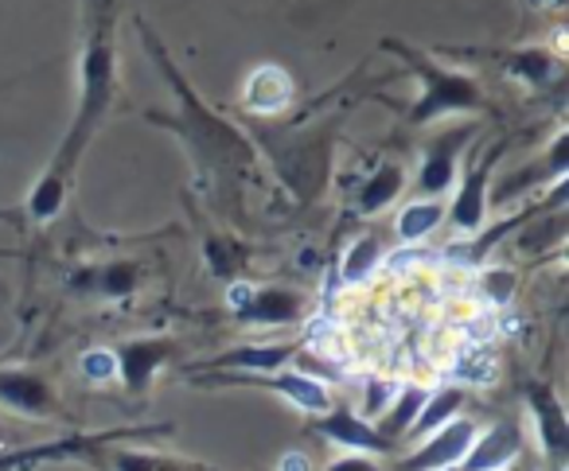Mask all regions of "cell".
<instances>
[{
	"label": "cell",
	"instance_id": "1",
	"mask_svg": "<svg viewBox=\"0 0 569 471\" xmlns=\"http://www.w3.org/2000/svg\"><path fill=\"white\" fill-rule=\"evenodd\" d=\"M293 98V79L281 71V67L266 63L246 79V90H242V102L246 110L253 113H281Z\"/></svg>",
	"mask_w": 569,
	"mask_h": 471
},
{
	"label": "cell",
	"instance_id": "2",
	"mask_svg": "<svg viewBox=\"0 0 569 471\" xmlns=\"http://www.w3.org/2000/svg\"><path fill=\"white\" fill-rule=\"evenodd\" d=\"M449 374L465 378V382H491L496 378V354L488 343H465L452 359Z\"/></svg>",
	"mask_w": 569,
	"mask_h": 471
},
{
	"label": "cell",
	"instance_id": "3",
	"mask_svg": "<svg viewBox=\"0 0 569 471\" xmlns=\"http://www.w3.org/2000/svg\"><path fill=\"white\" fill-rule=\"evenodd\" d=\"M441 222V207L437 203H418V207H406L402 211V219H398V234L402 238H426L429 230Z\"/></svg>",
	"mask_w": 569,
	"mask_h": 471
},
{
	"label": "cell",
	"instance_id": "4",
	"mask_svg": "<svg viewBox=\"0 0 569 471\" xmlns=\"http://www.w3.org/2000/svg\"><path fill=\"white\" fill-rule=\"evenodd\" d=\"M468 444H472V424L452 421L449 432H445V437L426 452V460L429 463H433V460H457V455H468Z\"/></svg>",
	"mask_w": 569,
	"mask_h": 471
},
{
	"label": "cell",
	"instance_id": "5",
	"mask_svg": "<svg viewBox=\"0 0 569 471\" xmlns=\"http://www.w3.org/2000/svg\"><path fill=\"white\" fill-rule=\"evenodd\" d=\"M284 393H289V398H293L301 409H309V413H320V409H328L325 385L309 382V378H289V382H284Z\"/></svg>",
	"mask_w": 569,
	"mask_h": 471
},
{
	"label": "cell",
	"instance_id": "6",
	"mask_svg": "<svg viewBox=\"0 0 569 471\" xmlns=\"http://www.w3.org/2000/svg\"><path fill=\"white\" fill-rule=\"evenodd\" d=\"M507 452H511V444H507V437H488V444L483 448H476V452H468L472 455V471H491V468H499V463L507 460Z\"/></svg>",
	"mask_w": 569,
	"mask_h": 471
},
{
	"label": "cell",
	"instance_id": "7",
	"mask_svg": "<svg viewBox=\"0 0 569 471\" xmlns=\"http://www.w3.org/2000/svg\"><path fill=\"white\" fill-rule=\"evenodd\" d=\"M82 374H87L90 382H106V378L118 374V359H113L110 351H90L87 359H82Z\"/></svg>",
	"mask_w": 569,
	"mask_h": 471
},
{
	"label": "cell",
	"instance_id": "8",
	"mask_svg": "<svg viewBox=\"0 0 569 471\" xmlns=\"http://www.w3.org/2000/svg\"><path fill=\"white\" fill-rule=\"evenodd\" d=\"M371 258H375V245H371V242H363V245H359V250L348 258V277H359V273H363V265H367Z\"/></svg>",
	"mask_w": 569,
	"mask_h": 471
},
{
	"label": "cell",
	"instance_id": "9",
	"mask_svg": "<svg viewBox=\"0 0 569 471\" xmlns=\"http://www.w3.org/2000/svg\"><path fill=\"white\" fill-rule=\"evenodd\" d=\"M281 471H312V463L305 460L301 452H289V455L281 460Z\"/></svg>",
	"mask_w": 569,
	"mask_h": 471
},
{
	"label": "cell",
	"instance_id": "10",
	"mask_svg": "<svg viewBox=\"0 0 569 471\" xmlns=\"http://www.w3.org/2000/svg\"><path fill=\"white\" fill-rule=\"evenodd\" d=\"M230 304H234V308L250 304V284H234V289H230Z\"/></svg>",
	"mask_w": 569,
	"mask_h": 471
}]
</instances>
